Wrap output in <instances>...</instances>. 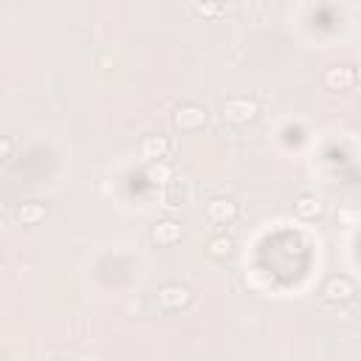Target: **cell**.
I'll list each match as a JSON object with an SVG mask.
<instances>
[{
  "label": "cell",
  "mask_w": 361,
  "mask_h": 361,
  "mask_svg": "<svg viewBox=\"0 0 361 361\" xmlns=\"http://www.w3.org/2000/svg\"><path fill=\"white\" fill-rule=\"evenodd\" d=\"M192 11H197L203 17H214V14L223 11V6L220 3H192Z\"/></svg>",
  "instance_id": "5bb4252c"
},
{
  "label": "cell",
  "mask_w": 361,
  "mask_h": 361,
  "mask_svg": "<svg viewBox=\"0 0 361 361\" xmlns=\"http://www.w3.org/2000/svg\"><path fill=\"white\" fill-rule=\"evenodd\" d=\"M322 200L316 197V195H299L296 200H293V212L302 217V220H313V217H319L322 214Z\"/></svg>",
  "instance_id": "30bf717a"
},
{
  "label": "cell",
  "mask_w": 361,
  "mask_h": 361,
  "mask_svg": "<svg viewBox=\"0 0 361 361\" xmlns=\"http://www.w3.org/2000/svg\"><path fill=\"white\" fill-rule=\"evenodd\" d=\"M158 302L164 310H180L192 302V290L186 285H164L158 290Z\"/></svg>",
  "instance_id": "277c9868"
},
{
  "label": "cell",
  "mask_w": 361,
  "mask_h": 361,
  "mask_svg": "<svg viewBox=\"0 0 361 361\" xmlns=\"http://www.w3.org/2000/svg\"><path fill=\"white\" fill-rule=\"evenodd\" d=\"M180 223H175V220H158L155 226H152V231H149V237H152V243L155 245H175L178 240H180Z\"/></svg>",
  "instance_id": "52a82bcc"
},
{
  "label": "cell",
  "mask_w": 361,
  "mask_h": 361,
  "mask_svg": "<svg viewBox=\"0 0 361 361\" xmlns=\"http://www.w3.org/2000/svg\"><path fill=\"white\" fill-rule=\"evenodd\" d=\"M322 296L330 305H347L355 296V285H353L350 276H330L324 282V288H322Z\"/></svg>",
  "instance_id": "7a4b0ae2"
},
{
  "label": "cell",
  "mask_w": 361,
  "mask_h": 361,
  "mask_svg": "<svg viewBox=\"0 0 361 361\" xmlns=\"http://www.w3.org/2000/svg\"><path fill=\"white\" fill-rule=\"evenodd\" d=\"M14 217H17L20 226H37V223L45 220V203H39V200H25V203L17 206Z\"/></svg>",
  "instance_id": "9c48e42d"
},
{
  "label": "cell",
  "mask_w": 361,
  "mask_h": 361,
  "mask_svg": "<svg viewBox=\"0 0 361 361\" xmlns=\"http://www.w3.org/2000/svg\"><path fill=\"white\" fill-rule=\"evenodd\" d=\"M147 178H149V183L166 186V183L172 180V166H169V164H164V161H155V164H149V166H147Z\"/></svg>",
  "instance_id": "7c38bea8"
},
{
  "label": "cell",
  "mask_w": 361,
  "mask_h": 361,
  "mask_svg": "<svg viewBox=\"0 0 361 361\" xmlns=\"http://www.w3.org/2000/svg\"><path fill=\"white\" fill-rule=\"evenodd\" d=\"M257 116H259V104H257L254 99L234 96V99H226V104H223V118H226L228 124L243 127V124H251Z\"/></svg>",
  "instance_id": "6da1fadb"
},
{
  "label": "cell",
  "mask_w": 361,
  "mask_h": 361,
  "mask_svg": "<svg viewBox=\"0 0 361 361\" xmlns=\"http://www.w3.org/2000/svg\"><path fill=\"white\" fill-rule=\"evenodd\" d=\"M178 130H200L206 124V110L200 104H180L172 116Z\"/></svg>",
  "instance_id": "3957f363"
},
{
  "label": "cell",
  "mask_w": 361,
  "mask_h": 361,
  "mask_svg": "<svg viewBox=\"0 0 361 361\" xmlns=\"http://www.w3.org/2000/svg\"><path fill=\"white\" fill-rule=\"evenodd\" d=\"M353 82H355V71L347 65H333L324 71V85L330 90H350Z\"/></svg>",
  "instance_id": "8992f818"
},
{
  "label": "cell",
  "mask_w": 361,
  "mask_h": 361,
  "mask_svg": "<svg viewBox=\"0 0 361 361\" xmlns=\"http://www.w3.org/2000/svg\"><path fill=\"white\" fill-rule=\"evenodd\" d=\"M206 251H209V257H214V259H226V257H231V251H234V240L226 237V234L212 237L209 245H206Z\"/></svg>",
  "instance_id": "8fae6325"
},
{
  "label": "cell",
  "mask_w": 361,
  "mask_h": 361,
  "mask_svg": "<svg viewBox=\"0 0 361 361\" xmlns=\"http://www.w3.org/2000/svg\"><path fill=\"white\" fill-rule=\"evenodd\" d=\"M206 217L212 223H231L237 217V203L231 197H212L206 203Z\"/></svg>",
  "instance_id": "5b68a950"
},
{
  "label": "cell",
  "mask_w": 361,
  "mask_h": 361,
  "mask_svg": "<svg viewBox=\"0 0 361 361\" xmlns=\"http://www.w3.org/2000/svg\"><path fill=\"white\" fill-rule=\"evenodd\" d=\"M11 149H14V144H11V138H6V135H0V161H6V158L11 155Z\"/></svg>",
  "instance_id": "9a60e30c"
},
{
  "label": "cell",
  "mask_w": 361,
  "mask_h": 361,
  "mask_svg": "<svg viewBox=\"0 0 361 361\" xmlns=\"http://www.w3.org/2000/svg\"><path fill=\"white\" fill-rule=\"evenodd\" d=\"M169 155V138L166 135H147L141 141V158H147L149 164L164 161Z\"/></svg>",
  "instance_id": "ba28073f"
},
{
  "label": "cell",
  "mask_w": 361,
  "mask_h": 361,
  "mask_svg": "<svg viewBox=\"0 0 361 361\" xmlns=\"http://www.w3.org/2000/svg\"><path fill=\"white\" fill-rule=\"evenodd\" d=\"M358 220H361V212H358L355 206H341V209H338V223H341V226L353 228V226H358Z\"/></svg>",
  "instance_id": "4fadbf2b"
}]
</instances>
